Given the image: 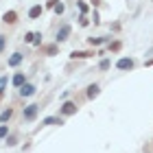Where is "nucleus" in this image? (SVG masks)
<instances>
[{
    "instance_id": "obj_8",
    "label": "nucleus",
    "mask_w": 153,
    "mask_h": 153,
    "mask_svg": "<svg viewBox=\"0 0 153 153\" xmlns=\"http://www.w3.org/2000/svg\"><path fill=\"white\" fill-rule=\"evenodd\" d=\"M39 16H42V7H39V4H35V7H31V9H29V18L35 20V18H39Z\"/></svg>"
},
{
    "instance_id": "obj_3",
    "label": "nucleus",
    "mask_w": 153,
    "mask_h": 153,
    "mask_svg": "<svg viewBox=\"0 0 153 153\" xmlns=\"http://www.w3.org/2000/svg\"><path fill=\"white\" fill-rule=\"evenodd\" d=\"M2 20H4L7 24H16V22H18V13H16V11H7L4 16H2Z\"/></svg>"
},
{
    "instance_id": "obj_5",
    "label": "nucleus",
    "mask_w": 153,
    "mask_h": 153,
    "mask_svg": "<svg viewBox=\"0 0 153 153\" xmlns=\"http://www.w3.org/2000/svg\"><path fill=\"white\" fill-rule=\"evenodd\" d=\"M76 112V105L74 103H64V107H61V114L64 116H70V114H74Z\"/></svg>"
},
{
    "instance_id": "obj_23",
    "label": "nucleus",
    "mask_w": 153,
    "mask_h": 153,
    "mask_svg": "<svg viewBox=\"0 0 153 153\" xmlns=\"http://www.w3.org/2000/svg\"><path fill=\"white\" fill-rule=\"evenodd\" d=\"M2 94H4V92H0V101H2Z\"/></svg>"
},
{
    "instance_id": "obj_12",
    "label": "nucleus",
    "mask_w": 153,
    "mask_h": 153,
    "mask_svg": "<svg viewBox=\"0 0 153 153\" xmlns=\"http://www.w3.org/2000/svg\"><path fill=\"white\" fill-rule=\"evenodd\" d=\"M94 96H99V85H90L88 88V99H94Z\"/></svg>"
},
{
    "instance_id": "obj_18",
    "label": "nucleus",
    "mask_w": 153,
    "mask_h": 153,
    "mask_svg": "<svg viewBox=\"0 0 153 153\" xmlns=\"http://www.w3.org/2000/svg\"><path fill=\"white\" fill-rule=\"evenodd\" d=\"M16 142H18V138H16V136H11L9 140H7V144H9V147H13V144H16Z\"/></svg>"
},
{
    "instance_id": "obj_17",
    "label": "nucleus",
    "mask_w": 153,
    "mask_h": 153,
    "mask_svg": "<svg viewBox=\"0 0 153 153\" xmlns=\"http://www.w3.org/2000/svg\"><path fill=\"white\" fill-rule=\"evenodd\" d=\"M107 68H109V59H103L101 61V70H107Z\"/></svg>"
},
{
    "instance_id": "obj_22",
    "label": "nucleus",
    "mask_w": 153,
    "mask_h": 153,
    "mask_svg": "<svg viewBox=\"0 0 153 153\" xmlns=\"http://www.w3.org/2000/svg\"><path fill=\"white\" fill-rule=\"evenodd\" d=\"M147 66H153V59H149V61H147Z\"/></svg>"
},
{
    "instance_id": "obj_14",
    "label": "nucleus",
    "mask_w": 153,
    "mask_h": 153,
    "mask_svg": "<svg viewBox=\"0 0 153 153\" xmlns=\"http://www.w3.org/2000/svg\"><path fill=\"white\" fill-rule=\"evenodd\" d=\"M44 51H46L48 55H55V53H57V46H46Z\"/></svg>"
},
{
    "instance_id": "obj_19",
    "label": "nucleus",
    "mask_w": 153,
    "mask_h": 153,
    "mask_svg": "<svg viewBox=\"0 0 153 153\" xmlns=\"http://www.w3.org/2000/svg\"><path fill=\"white\" fill-rule=\"evenodd\" d=\"M101 42H103L101 37H92V39H90V44H92V46H96V44H101Z\"/></svg>"
},
{
    "instance_id": "obj_13",
    "label": "nucleus",
    "mask_w": 153,
    "mask_h": 153,
    "mask_svg": "<svg viewBox=\"0 0 153 153\" xmlns=\"http://www.w3.org/2000/svg\"><path fill=\"white\" fill-rule=\"evenodd\" d=\"M11 109H7V112H2V116H0V120H2V123H7V120H9V118H11Z\"/></svg>"
},
{
    "instance_id": "obj_2",
    "label": "nucleus",
    "mask_w": 153,
    "mask_h": 153,
    "mask_svg": "<svg viewBox=\"0 0 153 153\" xmlns=\"http://www.w3.org/2000/svg\"><path fill=\"white\" fill-rule=\"evenodd\" d=\"M35 116H37V105H29L24 109V118H26V120H33Z\"/></svg>"
},
{
    "instance_id": "obj_10",
    "label": "nucleus",
    "mask_w": 153,
    "mask_h": 153,
    "mask_svg": "<svg viewBox=\"0 0 153 153\" xmlns=\"http://www.w3.org/2000/svg\"><path fill=\"white\" fill-rule=\"evenodd\" d=\"M20 61H22V55H20V53H13L11 57H9V66H18Z\"/></svg>"
},
{
    "instance_id": "obj_16",
    "label": "nucleus",
    "mask_w": 153,
    "mask_h": 153,
    "mask_svg": "<svg viewBox=\"0 0 153 153\" xmlns=\"http://www.w3.org/2000/svg\"><path fill=\"white\" fill-rule=\"evenodd\" d=\"M4 85H7V76H0V92H4Z\"/></svg>"
},
{
    "instance_id": "obj_1",
    "label": "nucleus",
    "mask_w": 153,
    "mask_h": 153,
    "mask_svg": "<svg viewBox=\"0 0 153 153\" xmlns=\"http://www.w3.org/2000/svg\"><path fill=\"white\" fill-rule=\"evenodd\" d=\"M118 70H131L134 68V59H127V57H123V59H118Z\"/></svg>"
},
{
    "instance_id": "obj_20",
    "label": "nucleus",
    "mask_w": 153,
    "mask_h": 153,
    "mask_svg": "<svg viewBox=\"0 0 153 153\" xmlns=\"http://www.w3.org/2000/svg\"><path fill=\"white\" fill-rule=\"evenodd\" d=\"M4 51V35H0V53Z\"/></svg>"
},
{
    "instance_id": "obj_21",
    "label": "nucleus",
    "mask_w": 153,
    "mask_h": 153,
    "mask_svg": "<svg viewBox=\"0 0 153 153\" xmlns=\"http://www.w3.org/2000/svg\"><path fill=\"white\" fill-rule=\"evenodd\" d=\"M4 136H7V127L2 125V127H0V138H4Z\"/></svg>"
},
{
    "instance_id": "obj_9",
    "label": "nucleus",
    "mask_w": 153,
    "mask_h": 153,
    "mask_svg": "<svg viewBox=\"0 0 153 153\" xmlns=\"http://www.w3.org/2000/svg\"><path fill=\"white\" fill-rule=\"evenodd\" d=\"M13 85H16V88H22L24 85V74L22 72H18L16 76H13Z\"/></svg>"
},
{
    "instance_id": "obj_7",
    "label": "nucleus",
    "mask_w": 153,
    "mask_h": 153,
    "mask_svg": "<svg viewBox=\"0 0 153 153\" xmlns=\"http://www.w3.org/2000/svg\"><path fill=\"white\" fill-rule=\"evenodd\" d=\"M92 55H94V53H85V51H74V53L70 55V57H72V59H88V57H92Z\"/></svg>"
},
{
    "instance_id": "obj_11",
    "label": "nucleus",
    "mask_w": 153,
    "mask_h": 153,
    "mask_svg": "<svg viewBox=\"0 0 153 153\" xmlns=\"http://www.w3.org/2000/svg\"><path fill=\"white\" fill-rule=\"evenodd\" d=\"M44 125H61V118H59V116H51V118H44Z\"/></svg>"
},
{
    "instance_id": "obj_6",
    "label": "nucleus",
    "mask_w": 153,
    "mask_h": 153,
    "mask_svg": "<svg viewBox=\"0 0 153 153\" xmlns=\"http://www.w3.org/2000/svg\"><path fill=\"white\" fill-rule=\"evenodd\" d=\"M20 94L22 96H31V94H35V88H33L31 83H24V85L20 88Z\"/></svg>"
},
{
    "instance_id": "obj_15",
    "label": "nucleus",
    "mask_w": 153,
    "mask_h": 153,
    "mask_svg": "<svg viewBox=\"0 0 153 153\" xmlns=\"http://www.w3.org/2000/svg\"><path fill=\"white\" fill-rule=\"evenodd\" d=\"M109 51H120V42H114V44H109Z\"/></svg>"
},
{
    "instance_id": "obj_4",
    "label": "nucleus",
    "mask_w": 153,
    "mask_h": 153,
    "mask_svg": "<svg viewBox=\"0 0 153 153\" xmlns=\"http://www.w3.org/2000/svg\"><path fill=\"white\" fill-rule=\"evenodd\" d=\"M68 35H70V26L64 24V26L59 29V33H57V39H59V42H64V39H68Z\"/></svg>"
}]
</instances>
